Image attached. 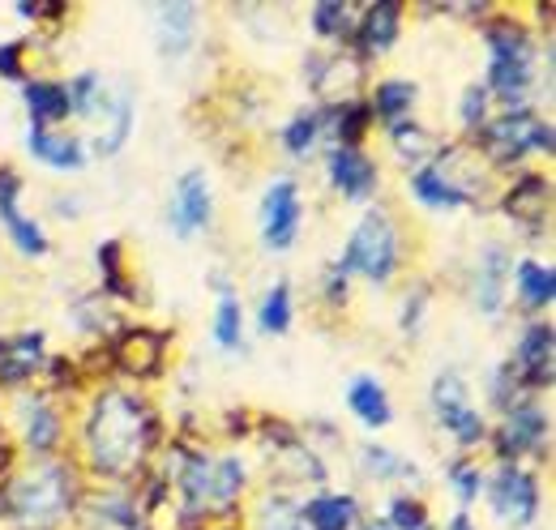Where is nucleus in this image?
<instances>
[{
	"instance_id": "obj_9",
	"label": "nucleus",
	"mask_w": 556,
	"mask_h": 530,
	"mask_svg": "<svg viewBox=\"0 0 556 530\" xmlns=\"http://www.w3.org/2000/svg\"><path fill=\"white\" fill-rule=\"evenodd\" d=\"M210 223V189H206V176L189 172L180 185H176V231L189 236L198 227Z\"/></svg>"
},
{
	"instance_id": "obj_12",
	"label": "nucleus",
	"mask_w": 556,
	"mask_h": 530,
	"mask_svg": "<svg viewBox=\"0 0 556 530\" xmlns=\"http://www.w3.org/2000/svg\"><path fill=\"white\" fill-rule=\"evenodd\" d=\"M330 176H334V185L348 193V198H364L368 189H372V163L355 150V146H339L334 154H330Z\"/></svg>"
},
{
	"instance_id": "obj_33",
	"label": "nucleus",
	"mask_w": 556,
	"mask_h": 530,
	"mask_svg": "<svg viewBox=\"0 0 556 530\" xmlns=\"http://www.w3.org/2000/svg\"><path fill=\"white\" fill-rule=\"evenodd\" d=\"M394 527L424 530V509H419L416 501H394Z\"/></svg>"
},
{
	"instance_id": "obj_24",
	"label": "nucleus",
	"mask_w": 556,
	"mask_h": 530,
	"mask_svg": "<svg viewBox=\"0 0 556 530\" xmlns=\"http://www.w3.org/2000/svg\"><path fill=\"white\" fill-rule=\"evenodd\" d=\"M412 99H416V86H407V81H386V86H377V112H381L386 121H403L407 108H412Z\"/></svg>"
},
{
	"instance_id": "obj_37",
	"label": "nucleus",
	"mask_w": 556,
	"mask_h": 530,
	"mask_svg": "<svg viewBox=\"0 0 556 530\" xmlns=\"http://www.w3.org/2000/svg\"><path fill=\"white\" fill-rule=\"evenodd\" d=\"M484 116V90H467V103H463V121L476 125Z\"/></svg>"
},
{
	"instance_id": "obj_25",
	"label": "nucleus",
	"mask_w": 556,
	"mask_h": 530,
	"mask_svg": "<svg viewBox=\"0 0 556 530\" xmlns=\"http://www.w3.org/2000/svg\"><path fill=\"white\" fill-rule=\"evenodd\" d=\"M56 415L43 406V402H30V424H26V441L30 450H52L56 445Z\"/></svg>"
},
{
	"instance_id": "obj_36",
	"label": "nucleus",
	"mask_w": 556,
	"mask_h": 530,
	"mask_svg": "<svg viewBox=\"0 0 556 530\" xmlns=\"http://www.w3.org/2000/svg\"><path fill=\"white\" fill-rule=\"evenodd\" d=\"M364 466H368V470H377V475L399 470V463L390 458V450H364Z\"/></svg>"
},
{
	"instance_id": "obj_8",
	"label": "nucleus",
	"mask_w": 556,
	"mask_h": 530,
	"mask_svg": "<svg viewBox=\"0 0 556 530\" xmlns=\"http://www.w3.org/2000/svg\"><path fill=\"white\" fill-rule=\"evenodd\" d=\"M492 505H496V514H501L505 522H514V527L535 522V505H540L535 479H531V475H522V470H514V466H505V470L496 475Z\"/></svg>"
},
{
	"instance_id": "obj_39",
	"label": "nucleus",
	"mask_w": 556,
	"mask_h": 530,
	"mask_svg": "<svg viewBox=\"0 0 556 530\" xmlns=\"http://www.w3.org/2000/svg\"><path fill=\"white\" fill-rule=\"evenodd\" d=\"M0 73H4V77H22V68H17V43L0 48Z\"/></svg>"
},
{
	"instance_id": "obj_31",
	"label": "nucleus",
	"mask_w": 556,
	"mask_h": 530,
	"mask_svg": "<svg viewBox=\"0 0 556 530\" xmlns=\"http://www.w3.org/2000/svg\"><path fill=\"white\" fill-rule=\"evenodd\" d=\"M317 30L321 35H339L343 26H348V4H317Z\"/></svg>"
},
{
	"instance_id": "obj_38",
	"label": "nucleus",
	"mask_w": 556,
	"mask_h": 530,
	"mask_svg": "<svg viewBox=\"0 0 556 530\" xmlns=\"http://www.w3.org/2000/svg\"><path fill=\"white\" fill-rule=\"evenodd\" d=\"M103 265H108L112 291H125V282H121V269H116V244H103Z\"/></svg>"
},
{
	"instance_id": "obj_15",
	"label": "nucleus",
	"mask_w": 556,
	"mask_h": 530,
	"mask_svg": "<svg viewBox=\"0 0 556 530\" xmlns=\"http://www.w3.org/2000/svg\"><path fill=\"white\" fill-rule=\"evenodd\" d=\"M348 402H351V411H355L364 424H372V428L390 424V398H386V390H381L372 377H359V381H351Z\"/></svg>"
},
{
	"instance_id": "obj_1",
	"label": "nucleus",
	"mask_w": 556,
	"mask_h": 530,
	"mask_svg": "<svg viewBox=\"0 0 556 530\" xmlns=\"http://www.w3.org/2000/svg\"><path fill=\"white\" fill-rule=\"evenodd\" d=\"M150 441V415L141 411L134 398L108 394L94 406L90 419V454L99 470H125L141 458Z\"/></svg>"
},
{
	"instance_id": "obj_16",
	"label": "nucleus",
	"mask_w": 556,
	"mask_h": 530,
	"mask_svg": "<svg viewBox=\"0 0 556 530\" xmlns=\"http://www.w3.org/2000/svg\"><path fill=\"white\" fill-rule=\"evenodd\" d=\"M359 39H364V52H386L399 39V4H390V0L372 4L368 17H364Z\"/></svg>"
},
{
	"instance_id": "obj_27",
	"label": "nucleus",
	"mask_w": 556,
	"mask_h": 530,
	"mask_svg": "<svg viewBox=\"0 0 556 530\" xmlns=\"http://www.w3.org/2000/svg\"><path fill=\"white\" fill-rule=\"evenodd\" d=\"M544 201H548V185L540 176H527L509 198H505V210H531V214H544Z\"/></svg>"
},
{
	"instance_id": "obj_40",
	"label": "nucleus",
	"mask_w": 556,
	"mask_h": 530,
	"mask_svg": "<svg viewBox=\"0 0 556 530\" xmlns=\"http://www.w3.org/2000/svg\"><path fill=\"white\" fill-rule=\"evenodd\" d=\"M454 530H467V518H458V522H454Z\"/></svg>"
},
{
	"instance_id": "obj_35",
	"label": "nucleus",
	"mask_w": 556,
	"mask_h": 530,
	"mask_svg": "<svg viewBox=\"0 0 556 530\" xmlns=\"http://www.w3.org/2000/svg\"><path fill=\"white\" fill-rule=\"evenodd\" d=\"M73 99H77V112H81V116H90V108H94V77H90V73H86V77L73 86ZM73 99H70V103H73Z\"/></svg>"
},
{
	"instance_id": "obj_29",
	"label": "nucleus",
	"mask_w": 556,
	"mask_h": 530,
	"mask_svg": "<svg viewBox=\"0 0 556 530\" xmlns=\"http://www.w3.org/2000/svg\"><path fill=\"white\" fill-rule=\"evenodd\" d=\"M262 530H300V514L287 501H270L262 514Z\"/></svg>"
},
{
	"instance_id": "obj_23",
	"label": "nucleus",
	"mask_w": 556,
	"mask_h": 530,
	"mask_svg": "<svg viewBox=\"0 0 556 530\" xmlns=\"http://www.w3.org/2000/svg\"><path fill=\"white\" fill-rule=\"evenodd\" d=\"M518 287H522V300L531 304V308H544L548 300H553V269L548 265H535V262H527L522 269H518Z\"/></svg>"
},
{
	"instance_id": "obj_41",
	"label": "nucleus",
	"mask_w": 556,
	"mask_h": 530,
	"mask_svg": "<svg viewBox=\"0 0 556 530\" xmlns=\"http://www.w3.org/2000/svg\"><path fill=\"white\" fill-rule=\"evenodd\" d=\"M368 530H390V527H386V522H372V527H368Z\"/></svg>"
},
{
	"instance_id": "obj_17",
	"label": "nucleus",
	"mask_w": 556,
	"mask_h": 530,
	"mask_svg": "<svg viewBox=\"0 0 556 530\" xmlns=\"http://www.w3.org/2000/svg\"><path fill=\"white\" fill-rule=\"evenodd\" d=\"M26 108H30L35 125L43 129L48 121H61L70 112V90L65 86H52V81H30L26 86Z\"/></svg>"
},
{
	"instance_id": "obj_22",
	"label": "nucleus",
	"mask_w": 556,
	"mask_h": 530,
	"mask_svg": "<svg viewBox=\"0 0 556 530\" xmlns=\"http://www.w3.org/2000/svg\"><path fill=\"white\" fill-rule=\"evenodd\" d=\"M189 30H193V9L189 4H167L163 9V52L180 56L189 48Z\"/></svg>"
},
{
	"instance_id": "obj_28",
	"label": "nucleus",
	"mask_w": 556,
	"mask_h": 530,
	"mask_svg": "<svg viewBox=\"0 0 556 530\" xmlns=\"http://www.w3.org/2000/svg\"><path fill=\"white\" fill-rule=\"evenodd\" d=\"M214 333L223 346H240V304L231 295H223L218 304V321H214Z\"/></svg>"
},
{
	"instance_id": "obj_7",
	"label": "nucleus",
	"mask_w": 556,
	"mask_h": 530,
	"mask_svg": "<svg viewBox=\"0 0 556 530\" xmlns=\"http://www.w3.org/2000/svg\"><path fill=\"white\" fill-rule=\"evenodd\" d=\"M432 402H437V415H441V424L458 437V441H480L484 437V424H480V415L467 406V386L454 377V373H445V377H437V390H432Z\"/></svg>"
},
{
	"instance_id": "obj_10",
	"label": "nucleus",
	"mask_w": 556,
	"mask_h": 530,
	"mask_svg": "<svg viewBox=\"0 0 556 530\" xmlns=\"http://www.w3.org/2000/svg\"><path fill=\"white\" fill-rule=\"evenodd\" d=\"M0 218H4V227L13 231V240H17V249H22V253H30V257L48 253L43 231L17 214V180H13V176H0Z\"/></svg>"
},
{
	"instance_id": "obj_4",
	"label": "nucleus",
	"mask_w": 556,
	"mask_h": 530,
	"mask_svg": "<svg viewBox=\"0 0 556 530\" xmlns=\"http://www.w3.org/2000/svg\"><path fill=\"white\" fill-rule=\"evenodd\" d=\"M492 86L509 99L531 86V43L518 26H496L492 35Z\"/></svg>"
},
{
	"instance_id": "obj_14",
	"label": "nucleus",
	"mask_w": 556,
	"mask_h": 530,
	"mask_svg": "<svg viewBox=\"0 0 556 530\" xmlns=\"http://www.w3.org/2000/svg\"><path fill=\"white\" fill-rule=\"evenodd\" d=\"M43 338L39 333H26V338H13V342H0V381H26L39 359H43Z\"/></svg>"
},
{
	"instance_id": "obj_30",
	"label": "nucleus",
	"mask_w": 556,
	"mask_h": 530,
	"mask_svg": "<svg viewBox=\"0 0 556 530\" xmlns=\"http://www.w3.org/2000/svg\"><path fill=\"white\" fill-rule=\"evenodd\" d=\"M317 125H321L317 116H300V121L287 129V150H291V154H304V150L313 146V137H317Z\"/></svg>"
},
{
	"instance_id": "obj_21",
	"label": "nucleus",
	"mask_w": 556,
	"mask_h": 530,
	"mask_svg": "<svg viewBox=\"0 0 556 530\" xmlns=\"http://www.w3.org/2000/svg\"><path fill=\"white\" fill-rule=\"evenodd\" d=\"M505 253L501 249H488L484 253V265H480V308L484 313H496V304H501V282H505Z\"/></svg>"
},
{
	"instance_id": "obj_3",
	"label": "nucleus",
	"mask_w": 556,
	"mask_h": 530,
	"mask_svg": "<svg viewBox=\"0 0 556 530\" xmlns=\"http://www.w3.org/2000/svg\"><path fill=\"white\" fill-rule=\"evenodd\" d=\"M70 475L56 470V466H43L35 470L30 479H22L13 488V509L17 518H35V522H52L65 505H70Z\"/></svg>"
},
{
	"instance_id": "obj_19",
	"label": "nucleus",
	"mask_w": 556,
	"mask_h": 530,
	"mask_svg": "<svg viewBox=\"0 0 556 530\" xmlns=\"http://www.w3.org/2000/svg\"><path fill=\"white\" fill-rule=\"evenodd\" d=\"M412 189H416V198L424 201V205H432V210H454V205L467 201V193L454 189L437 167H419L416 180H412Z\"/></svg>"
},
{
	"instance_id": "obj_11",
	"label": "nucleus",
	"mask_w": 556,
	"mask_h": 530,
	"mask_svg": "<svg viewBox=\"0 0 556 530\" xmlns=\"http://www.w3.org/2000/svg\"><path fill=\"white\" fill-rule=\"evenodd\" d=\"M522 373H527V386L531 390H544L553 381V330L548 326H531L522 338Z\"/></svg>"
},
{
	"instance_id": "obj_2",
	"label": "nucleus",
	"mask_w": 556,
	"mask_h": 530,
	"mask_svg": "<svg viewBox=\"0 0 556 530\" xmlns=\"http://www.w3.org/2000/svg\"><path fill=\"white\" fill-rule=\"evenodd\" d=\"M394 265H399V236H394L390 218L372 210V214L359 218V227H355V236H351L343 269H359V274H368L372 282H386V278L394 274Z\"/></svg>"
},
{
	"instance_id": "obj_26",
	"label": "nucleus",
	"mask_w": 556,
	"mask_h": 530,
	"mask_svg": "<svg viewBox=\"0 0 556 530\" xmlns=\"http://www.w3.org/2000/svg\"><path fill=\"white\" fill-rule=\"evenodd\" d=\"M287 326H291V291L278 282L275 291L266 295V304H262V330L282 333Z\"/></svg>"
},
{
	"instance_id": "obj_18",
	"label": "nucleus",
	"mask_w": 556,
	"mask_h": 530,
	"mask_svg": "<svg viewBox=\"0 0 556 530\" xmlns=\"http://www.w3.org/2000/svg\"><path fill=\"white\" fill-rule=\"evenodd\" d=\"M304 518H308L313 530H351V522H355V501L351 496H317V501H308Z\"/></svg>"
},
{
	"instance_id": "obj_5",
	"label": "nucleus",
	"mask_w": 556,
	"mask_h": 530,
	"mask_svg": "<svg viewBox=\"0 0 556 530\" xmlns=\"http://www.w3.org/2000/svg\"><path fill=\"white\" fill-rule=\"evenodd\" d=\"M488 146L496 159H518L527 150H553V129L531 112H509L488 129Z\"/></svg>"
},
{
	"instance_id": "obj_32",
	"label": "nucleus",
	"mask_w": 556,
	"mask_h": 530,
	"mask_svg": "<svg viewBox=\"0 0 556 530\" xmlns=\"http://www.w3.org/2000/svg\"><path fill=\"white\" fill-rule=\"evenodd\" d=\"M368 116H372V112H364V108H343V112L334 116V125H339V132H343V141H355L359 129L368 125Z\"/></svg>"
},
{
	"instance_id": "obj_34",
	"label": "nucleus",
	"mask_w": 556,
	"mask_h": 530,
	"mask_svg": "<svg viewBox=\"0 0 556 530\" xmlns=\"http://www.w3.org/2000/svg\"><path fill=\"white\" fill-rule=\"evenodd\" d=\"M454 488H458L463 501H471V496L480 492V470H471V466H454Z\"/></svg>"
},
{
	"instance_id": "obj_20",
	"label": "nucleus",
	"mask_w": 556,
	"mask_h": 530,
	"mask_svg": "<svg viewBox=\"0 0 556 530\" xmlns=\"http://www.w3.org/2000/svg\"><path fill=\"white\" fill-rule=\"evenodd\" d=\"M30 154L43 159V163H52V167H77V163H81L77 141L48 137V129H39V125H30Z\"/></svg>"
},
{
	"instance_id": "obj_13",
	"label": "nucleus",
	"mask_w": 556,
	"mask_h": 530,
	"mask_svg": "<svg viewBox=\"0 0 556 530\" xmlns=\"http://www.w3.org/2000/svg\"><path fill=\"white\" fill-rule=\"evenodd\" d=\"M544 432H548L544 411H535V406H518V411H509V419H505L501 445H505V454H522V450H535V445L544 441Z\"/></svg>"
},
{
	"instance_id": "obj_6",
	"label": "nucleus",
	"mask_w": 556,
	"mask_h": 530,
	"mask_svg": "<svg viewBox=\"0 0 556 530\" xmlns=\"http://www.w3.org/2000/svg\"><path fill=\"white\" fill-rule=\"evenodd\" d=\"M295 231H300V198H295V185H291V180H278V185H270L266 201H262V236H266V244H270L275 253H282V249H291Z\"/></svg>"
}]
</instances>
